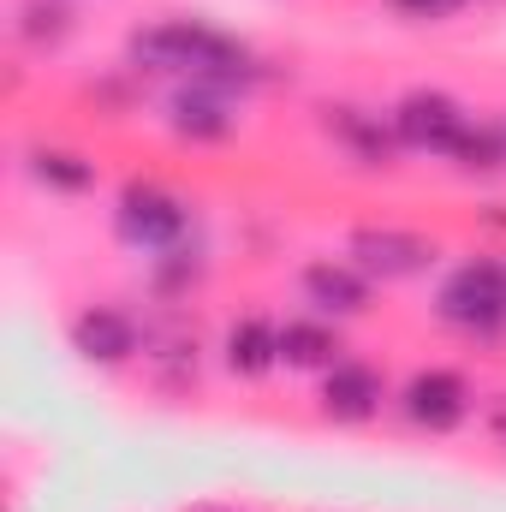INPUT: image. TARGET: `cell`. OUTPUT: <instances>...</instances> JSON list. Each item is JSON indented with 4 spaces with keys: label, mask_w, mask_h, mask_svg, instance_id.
Instances as JSON below:
<instances>
[{
    "label": "cell",
    "mask_w": 506,
    "mask_h": 512,
    "mask_svg": "<svg viewBox=\"0 0 506 512\" xmlns=\"http://www.w3.org/2000/svg\"><path fill=\"white\" fill-rule=\"evenodd\" d=\"M334 352H340V340L322 322H286L280 328V364H292V370H322V364H334Z\"/></svg>",
    "instance_id": "11"
},
{
    "label": "cell",
    "mask_w": 506,
    "mask_h": 512,
    "mask_svg": "<svg viewBox=\"0 0 506 512\" xmlns=\"http://www.w3.org/2000/svg\"><path fill=\"white\" fill-rule=\"evenodd\" d=\"M227 364H233L239 376H262L268 364H280V328H268V322H239V328L227 334Z\"/></svg>",
    "instance_id": "10"
},
{
    "label": "cell",
    "mask_w": 506,
    "mask_h": 512,
    "mask_svg": "<svg viewBox=\"0 0 506 512\" xmlns=\"http://www.w3.org/2000/svg\"><path fill=\"white\" fill-rule=\"evenodd\" d=\"M441 322L465 334H495L506 328V262H465L441 286Z\"/></svg>",
    "instance_id": "2"
},
{
    "label": "cell",
    "mask_w": 506,
    "mask_h": 512,
    "mask_svg": "<svg viewBox=\"0 0 506 512\" xmlns=\"http://www.w3.org/2000/svg\"><path fill=\"white\" fill-rule=\"evenodd\" d=\"M179 233H185L179 197H167L155 185H131L126 197H120V239L126 245H137V251H167Z\"/></svg>",
    "instance_id": "4"
},
{
    "label": "cell",
    "mask_w": 506,
    "mask_h": 512,
    "mask_svg": "<svg viewBox=\"0 0 506 512\" xmlns=\"http://www.w3.org/2000/svg\"><path fill=\"white\" fill-rule=\"evenodd\" d=\"M173 114H179L173 126L185 131V137H227V126H233V120H227V102H221L215 90H203V84H197L191 96H179Z\"/></svg>",
    "instance_id": "12"
},
{
    "label": "cell",
    "mask_w": 506,
    "mask_h": 512,
    "mask_svg": "<svg viewBox=\"0 0 506 512\" xmlns=\"http://www.w3.org/2000/svg\"><path fill=\"white\" fill-rule=\"evenodd\" d=\"M352 256H358V268L364 274H381V280H405V274H417L435 245L429 239H417V233H358L352 239Z\"/></svg>",
    "instance_id": "6"
},
{
    "label": "cell",
    "mask_w": 506,
    "mask_h": 512,
    "mask_svg": "<svg viewBox=\"0 0 506 512\" xmlns=\"http://www.w3.org/2000/svg\"><path fill=\"white\" fill-rule=\"evenodd\" d=\"M304 298L316 310H328V316H358L370 304V280L358 268H346V262H316L304 274Z\"/></svg>",
    "instance_id": "7"
},
{
    "label": "cell",
    "mask_w": 506,
    "mask_h": 512,
    "mask_svg": "<svg viewBox=\"0 0 506 512\" xmlns=\"http://www.w3.org/2000/svg\"><path fill=\"white\" fill-rule=\"evenodd\" d=\"M399 12H411V18H441V12H453V6H465V0H393Z\"/></svg>",
    "instance_id": "14"
},
{
    "label": "cell",
    "mask_w": 506,
    "mask_h": 512,
    "mask_svg": "<svg viewBox=\"0 0 506 512\" xmlns=\"http://www.w3.org/2000/svg\"><path fill=\"white\" fill-rule=\"evenodd\" d=\"M393 131H399V143H411V149L459 155L471 120H465V108H459L453 96H441V90H411V96L393 108Z\"/></svg>",
    "instance_id": "3"
},
{
    "label": "cell",
    "mask_w": 506,
    "mask_h": 512,
    "mask_svg": "<svg viewBox=\"0 0 506 512\" xmlns=\"http://www.w3.org/2000/svg\"><path fill=\"white\" fill-rule=\"evenodd\" d=\"M72 340H78V352L90 364H126L131 352H137V328L120 310H84L78 328H72Z\"/></svg>",
    "instance_id": "8"
},
{
    "label": "cell",
    "mask_w": 506,
    "mask_h": 512,
    "mask_svg": "<svg viewBox=\"0 0 506 512\" xmlns=\"http://www.w3.org/2000/svg\"><path fill=\"white\" fill-rule=\"evenodd\" d=\"M131 54H137V60H149L155 72H191L197 84L239 78V72L251 66L239 42H227V36H221V30H209V24H185V18L143 30V36L131 42Z\"/></svg>",
    "instance_id": "1"
},
{
    "label": "cell",
    "mask_w": 506,
    "mask_h": 512,
    "mask_svg": "<svg viewBox=\"0 0 506 512\" xmlns=\"http://www.w3.org/2000/svg\"><path fill=\"white\" fill-rule=\"evenodd\" d=\"M322 405H328V417L358 423V417H370V411L381 405V376L370 370V364H328Z\"/></svg>",
    "instance_id": "9"
},
{
    "label": "cell",
    "mask_w": 506,
    "mask_h": 512,
    "mask_svg": "<svg viewBox=\"0 0 506 512\" xmlns=\"http://www.w3.org/2000/svg\"><path fill=\"white\" fill-rule=\"evenodd\" d=\"M36 179H48V185H60V191H84L96 173H90L78 155H60V149H48V155H36Z\"/></svg>",
    "instance_id": "13"
},
{
    "label": "cell",
    "mask_w": 506,
    "mask_h": 512,
    "mask_svg": "<svg viewBox=\"0 0 506 512\" xmlns=\"http://www.w3.org/2000/svg\"><path fill=\"white\" fill-rule=\"evenodd\" d=\"M465 411H471V393L453 370H423L405 387V417L423 423V429H453Z\"/></svg>",
    "instance_id": "5"
}]
</instances>
